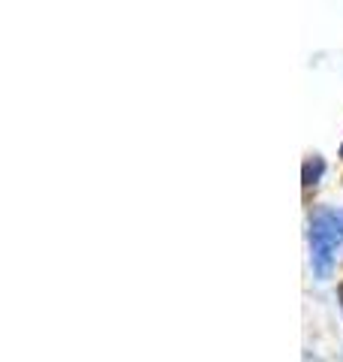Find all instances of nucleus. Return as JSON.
Here are the masks:
<instances>
[{
  "label": "nucleus",
  "mask_w": 343,
  "mask_h": 362,
  "mask_svg": "<svg viewBox=\"0 0 343 362\" xmlns=\"http://www.w3.org/2000/svg\"><path fill=\"white\" fill-rule=\"evenodd\" d=\"M323 175H325V160H323V157H319V154L307 157L304 166H301V187H304V190L316 187L319 181H323Z\"/></svg>",
  "instance_id": "f03ea898"
},
{
  "label": "nucleus",
  "mask_w": 343,
  "mask_h": 362,
  "mask_svg": "<svg viewBox=\"0 0 343 362\" xmlns=\"http://www.w3.org/2000/svg\"><path fill=\"white\" fill-rule=\"evenodd\" d=\"M337 299H340V308H343V281L337 284Z\"/></svg>",
  "instance_id": "7ed1b4c3"
},
{
  "label": "nucleus",
  "mask_w": 343,
  "mask_h": 362,
  "mask_svg": "<svg viewBox=\"0 0 343 362\" xmlns=\"http://www.w3.org/2000/svg\"><path fill=\"white\" fill-rule=\"evenodd\" d=\"M340 157H343V145H340Z\"/></svg>",
  "instance_id": "20e7f679"
},
{
  "label": "nucleus",
  "mask_w": 343,
  "mask_h": 362,
  "mask_svg": "<svg viewBox=\"0 0 343 362\" xmlns=\"http://www.w3.org/2000/svg\"><path fill=\"white\" fill-rule=\"evenodd\" d=\"M343 247V211L335 206H319L311 214V263L316 278H331L335 257Z\"/></svg>",
  "instance_id": "f257e3e1"
}]
</instances>
